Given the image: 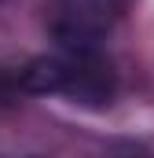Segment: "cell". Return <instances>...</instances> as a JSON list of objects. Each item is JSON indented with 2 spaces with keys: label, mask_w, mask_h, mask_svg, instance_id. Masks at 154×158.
<instances>
[{
  "label": "cell",
  "mask_w": 154,
  "mask_h": 158,
  "mask_svg": "<svg viewBox=\"0 0 154 158\" xmlns=\"http://www.w3.org/2000/svg\"><path fill=\"white\" fill-rule=\"evenodd\" d=\"M59 19H55V37L63 48H99L103 33L125 15L128 0H55Z\"/></svg>",
  "instance_id": "obj_1"
},
{
  "label": "cell",
  "mask_w": 154,
  "mask_h": 158,
  "mask_svg": "<svg viewBox=\"0 0 154 158\" xmlns=\"http://www.w3.org/2000/svg\"><path fill=\"white\" fill-rule=\"evenodd\" d=\"M66 55H70V81L63 96H70L74 103L92 107V110L110 107L117 92V77L110 63L99 55V48H66Z\"/></svg>",
  "instance_id": "obj_2"
},
{
  "label": "cell",
  "mask_w": 154,
  "mask_h": 158,
  "mask_svg": "<svg viewBox=\"0 0 154 158\" xmlns=\"http://www.w3.org/2000/svg\"><path fill=\"white\" fill-rule=\"evenodd\" d=\"M70 81V55H37L18 74V85L33 96H63Z\"/></svg>",
  "instance_id": "obj_3"
}]
</instances>
